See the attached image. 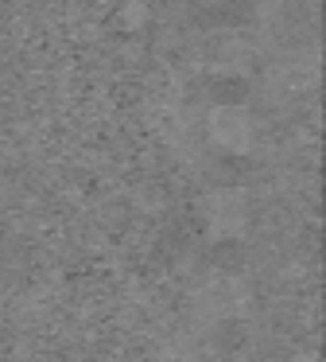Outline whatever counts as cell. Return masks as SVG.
Masks as SVG:
<instances>
[{"label": "cell", "mask_w": 326, "mask_h": 362, "mask_svg": "<svg viewBox=\"0 0 326 362\" xmlns=\"http://www.w3.org/2000/svg\"><path fill=\"white\" fill-rule=\"evenodd\" d=\"M210 136L225 152H245L248 141H253V125H248V117L241 110H217L210 117Z\"/></svg>", "instance_id": "6da1fadb"}]
</instances>
